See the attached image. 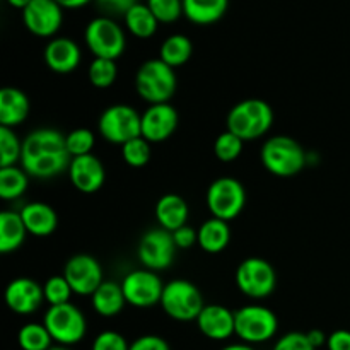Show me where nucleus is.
Wrapping results in <instances>:
<instances>
[{"instance_id":"nucleus-18","label":"nucleus","mask_w":350,"mask_h":350,"mask_svg":"<svg viewBox=\"0 0 350 350\" xmlns=\"http://www.w3.org/2000/svg\"><path fill=\"white\" fill-rule=\"evenodd\" d=\"M68 178L81 193H96L105 185V166L92 154L72 157L70 166H68Z\"/></svg>"},{"instance_id":"nucleus-6","label":"nucleus","mask_w":350,"mask_h":350,"mask_svg":"<svg viewBox=\"0 0 350 350\" xmlns=\"http://www.w3.org/2000/svg\"><path fill=\"white\" fill-rule=\"evenodd\" d=\"M161 306L164 313L176 321H197L205 308L204 296L195 284L176 279L164 286Z\"/></svg>"},{"instance_id":"nucleus-47","label":"nucleus","mask_w":350,"mask_h":350,"mask_svg":"<svg viewBox=\"0 0 350 350\" xmlns=\"http://www.w3.org/2000/svg\"><path fill=\"white\" fill-rule=\"evenodd\" d=\"M29 2L31 0H7V3H9V5H12L14 9H21V10L26 9V7L29 5Z\"/></svg>"},{"instance_id":"nucleus-24","label":"nucleus","mask_w":350,"mask_h":350,"mask_svg":"<svg viewBox=\"0 0 350 350\" xmlns=\"http://www.w3.org/2000/svg\"><path fill=\"white\" fill-rule=\"evenodd\" d=\"M91 303L99 317L113 318L120 314L126 304L122 284H116L113 280H105L98 287V291L91 296Z\"/></svg>"},{"instance_id":"nucleus-7","label":"nucleus","mask_w":350,"mask_h":350,"mask_svg":"<svg viewBox=\"0 0 350 350\" xmlns=\"http://www.w3.org/2000/svg\"><path fill=\"white\" fill-rule=\"evenodd\" d=\"M236 337L245 344H263L275 337L279 320L275 313L262 304H248L234 311Z\"/></svg>"},{"instance_id":"nucleus-10","label":"nucleus","mask_w":350,"mask_h":350,"mask_svg":"<svg viewBox=\"0 0 350 350\" xmlns=\"http://www.w3.org/2000/svg\"><path fill=\"white\" fill-rule=\"evenodd\" d=\"M205 200L212 217L229 222L238 217L245 208L246 190L236 178L222 176L212 181Z\"/></svg>"},{"instance_id":"nucleus-21","label":"nucleus","mask_w":350,"mask_h":350,"mask_svg":"<svg viewBox=\"0 0 350 350\" xmlns=\"http://www.w3.org/2000/svg\"><path fill=\"white\" fill-rule=\"evenodd\" d=\"M19 214L29 234L38 236V238H46L57 231V211L44 202H31V204L24 205Z\"/></svg>"},{"instance_id":"nucleus-15","label":"nucleus","mask_w":350,"mask_h":350,"mask_svg":"<svg viewBox=\"0 0 350 350\" xmlns=\"http://www.w3.org/2000/svg\"><path fill=\"white\" fill-rule=\"evenodd\" d=\"M64 277L70 284L74 294L79 296H92L101 286L103 269L98 260L91 255H74L65 263Z\"/></svg>"},{"instance_id":"nucleus-25","label":"nucleus","mask_w":350,"mask_h":350,"mask_svg":"<svg viewBox=\"0 0 350 350\" xmlns=\"http://www.w3.org/2000/svg\"><path fill=\"white\" fill-rule=\"evenodd\" d=\"M229 0H183V14L190 23L208 26L224 17Z\"/></svg>"},{"instance_id":"nucleus-1","label":"nucleus","mask_w":350,"mask_h":350,"mask_svg":"<svg viewBox=\"0 0 350 350\" xmlns=\"http://www.w3.org/2000/svg\"><path fill=\"white\" fill-rule=\"evenodd\" d=\"M72 156L68 154L65 135L53 129L33 130L23 140L21 167L29 176L50 180L68 170Z\"/></svg>"},{"instance_id":"nucleus-39","label":"nucleus","mask_w":350,"mask_h":350,"mask_svg":"<svg viewBox=\"0 0 350 350\" xmlns=\"http://www.w3.org/2000/svg\"><path fill=\"white\" fill-rule=\"evenodd\" d=\"M92 350H130L129 342L122 334L113 330L101 332L92 342Z\"/></svg>"},{"instance_id":"nucleus-44","label":"nucleus","mask_w":350,"mask_h":350,"mask_svg":"<svg viewBox=\"0 0 350 350\" xmlns=\"http://www.w3.org/2000/svg\"><path fill=\"white\" fill-rule=\"evenodd\" d=\"M328 350H350V332L335 330L328 335L327 340Z\"/></svg>"},{"instance_id":"nucleus-48","label":"nucleus","mask_w":350,"mask_h":350,"mask_svg":"<svg viewBox=\"0 0 350 350\" xmlns=\"http://www.w3.org/2000/svg\"><path fill=\"white\" fill-rule=\"evenodd\" d=\"M221 350H255L252 347V345L250 344H245V342H243V344H231V345H226V347H222Z\"/></svg>"},{"instance_id":"nucleus-23","label":"nucleus","mask_w":350,"mask_h":350,"mask_svg":"<svg viewBox=\"0 0 350 350\" xmlns=\"http://www.w3.org/2000/svg\"><path fill=\"white\" fill-rule=\"evenodd\" d=\"M190 208L183 197L176 193H167L157 200L156 204V217L157 222L166 231L174 232L176 229L187 226Z\"/></svg>"},{"instance_id":"nucleus-22","label":"nucleus","mask_w":350,"mask_h":350,"mask_svg":"<svg viewBox=\"0 0 350 350\" xmlns=\"http://www.w3.org/2000/svg\"><path fill=\"white\" fill-rule=\"evenodd\" d=\"M29 99L21 89L3 88L0 91V125L7 129L21 125L29 115Z\"/></svg>"},{"instance_id":"nucleus-9","label":"nucleus","mask_w":350,"mask_h":350,"mask_svg":"<svg viewBox=\"0 0 350 350\" xmlns=\"http://www.w3.org/2000/svg\"><path fill=\"white\" fill-rule=\"evenodd\" d=\"M98 130L105 140L123 146L142 137V115L129 105H113L99 116Z\"/></svg>"},{"instance_id":"nucleus-27","label":"nucleus","mask_w":350,"mask_h":350,"mask_svg":"<svg viewBox=\"0 0 350 350\" xmlns=\"http://www.w3.org/2000/svg\"><path fill=\"white\" fill-rule=\"evenodd\" d=\"M229 241H231V229L228 222L221 219H208L198 229V246L212 255L224 252Z\"/></svg>"},{"instance_id":"nucleus-41","label":"nucleus","mask_w":350,"mask_h":350,"mask_svg":"<svg viewBox=\"0 0 350 350\" xmlns=\"http://www.w3.org/2000/svg\"><path fill=\"white\" fill-rule=\"evenodd\" d=\"M96 3H98L99 9H101L108 17H125V14L139 2H137V0H96Z\"/></svg>"},{"instance_id":"nucleus-31","label":"nucleus","mask_w":350,"mask_h":350,"mask_svg":"<svg viewBox=\"0 0 350 350\" xmlns=\"http://www.w3.org/2000/svg\"><path fill=\"white\" fill-rule=\"evenodd\" d=\"M17 342L23 350H50L53 338L44 325L27 323L17 334Z\"/></svg>"},{"instance_id":"nucleus-45","label":"nucleus","mask_w":350,"mask_h":350,"mask_svg":"<svg viewBox=\"0 0 350 350\" xmlns=\"http://www.w3.org/2000/svg\"><path fill=\"white\" fill-rule=\"evenodd\" d=\"M306 335H308V340L311 342V345H313L314 349H320V347H323V345H327L328 337L325 335L323 330H318V328H314V330L308 332Z\"/></svg>"},{"instance_id":"nucleus-16","label":"nucleus","mask_w":350,"mask_h":350,"mask_svg":"<svg viewBox=\"0 0 350 350\" xmlns=\"http://www.w3.org/2000/svg\"><path fill=\"white\" fill-rule=\"evenodd\" d=\"M178 123L180 116L170 103L150 105L142 115V137L150 144L164 142L176 132Z\"/></svg>"},{"instance_id":"nucleus-26","label":"nucleus","mask_w":350,"mask_h":350,"mask_svg":"<svg viewBox=\"0 0 350 350\" xmlns=\"http://www.w3.org/2000/svg\"><path fill=\"white\" fill-rule=\"evenodd\" d=\"M26 234L27 229L19 212H0V253L7 255L19 250L26 239Z\"/></svg>"},{"instance_id":"nucleus-14","label":"nucleus","mask_w":350,"mask_h":350,"mask_svg":"<svg viewBox=\"0 0 350 350\" xmlns=\"http://www.w3.org/2000/svg\"><path fill=\"white\" fill-rule=\"evenodd\" d=\"M23 23L34 36L51 38L64 23V9L57 0H31L23 10Z\"/></svg>"},{"instance_id":"nucleus-46","label":"nucleus","mask_w":350,"mask_h":350,"mask_svg":"<svg viewBox=\"0 0 350 350\" xmlns=\"http://www.w3.org/2000/svg\"><path fill=\"white\" fill-rule=\"evenodd\" d=\"M57 2L60 3L62 9H81L92 0H57Z\"/></svg>"},{"instance_id":"nucleus-34","label":"nucleus","mask_w":350,"mask_h":350,"mask_svg":"<svg viewBox=\"0 0 350 350\" xmlns=\"http://www.w3.org/2000/svg\"><path fill=\"white\" fill-rule=\"evenodd\" d=\"M122 156L129 166L144 167L150 161V156H152L150 142L147 139H144V137H137V139L123 144Z\"/></svg>"},{"instance_id":"nucleus-11","label":"nucleus","mask_w":350,"mask_h":350,"mask_svg":"<svg viewBox=\"0 0 350 350\" xmlns=\"http://www.w3.org/2000/svg\"><path fill=\"white\" fill-rule=\"evenodd\" d=\"M236 286L252 299L269 297L277 286L275 269L267 260L258 256L246 258L236 270Z\"/></svg>"},{"instance_id":"nucleus-32","label":"nucleus","mask_w":350,"mask_h":350,"mask_svg":"<svg viewBox=\"0 0 350 350\" xmlns=\"http://www.w3.org/2000/svg\"><path fill=\"white\" fill-rule=\"evenodd\" d=\"M116 75H118V68H116L115 60H109V58H94L91 62V65H89V82L98 89H106L115 84Z\"/></svg>"},{"instance_id":"nucleus-19","label":"nucleus","mask_w":350,"mask_h":350,"mask_svg":"<svg viewBox=\"0 0 350 350\" xmlns=\"http://www.w3.org/2000/svg\"><path fill=\"white\" fill-rule=\"evenodd\" d=\"M197 327L211 340H228L236 335L234 313L221 304H207L198 314Z\"/></svg>"},{"instance_id":"nucleus-12","label":"nucleus","mask_w":350,"mask_h":350,"mask_svg":"<svg viewBox=\"0 0 350 350\" xmlns=\"http://www.w3.org/2000/svg\"><path fill=\"white\" fill-rule=\"evenodd\" d=\"M176 243L173 239V232L163 228H156L147 231L140 238L137 246V255L140 263L147 270H166L173 265L174 253H176Z\"/></svg>"},{"instance_id":"nucleus-33","label":"nucleus","mask_w":350,"mask_h":350,"mask_svg":"<svg viewBox=\"0 0 350 350\" xmlns=\"http://www.w3.org/2000/svg\"><path fill=\"white\" fill-rule=\"evenodd\" d=\"M21 154H23V142L17 139L14 129L0 126V167L16 166L21 163Z\"/></svg>"},{"instance_id":"nucleus-37","label":"nucleus","mask_w":350,"mask_h":350,"mask_svg":"<svg viewBox=\"0 0 350 350\" xmlns=\"http://www.w3.org/2000/svg\"><path fill=\"white\" fill-rule=\"evenodd\" d=\"M147 5L152 10L159 24H173L183 14V0H147Z\"/></svg>"},{"instance_id":"nucleus-49","label":"nucleus","mask_w":350,"mask_h":350,"mask_svg":"<svg viewBox=\"0 0 350 350\" xmlns=\"http://www.w3.org/2000/svg\"><path fill=\"white\" fill-rule=\"evenodd\" d=\"M50 350H70V349L65 347V345H55V347H51Z\"/></svg>"},{"instance_id":"nucleus-20","label":"nucleus","mask_w":350,"mask_h":350,"mask_svg":"<svg viewBox=\"0 0 350 350\" xmlns=\"http://www.w3.org/2000/svg\"><path fill=\"white\" fill-rule=\"evenodd\" d=\"M81 48L70 38H53L44 46V64L57 74H70L81 64Z\"/></svg>"},{"instance_id":"nucleus-43","label":"nucleus","mask_w":350,"mask_h":350,"mask_svg":"<svg viewBox=\"0 0 350 350\" xmlns=\"http://www.w3.org/2000/svg\"><path fill=\"white\" fill-rule=\"evenodd\" d=\"M130 350H171L170 344L157 335H144L130 344Z\"/></svg>"},{"instance_id":"nucleus-40","label":"nucleus","mask_w":350,"mask_h":350,"mask_svg":"<svg viewBox=\"0 0 350 350\" xmlns=\"http://www.w3.org/2000/svg\"><path fill=\"white\" fill-rule=\"evenodd\" d=\"M272 350H317L311 345V342L308 340L306 334H301V332H291L286 334L284 337H280L275 342Z\"/></svg>"},{"instance_id":"nucleus-28","label":"nucleus","mask_w":350,"mask_h":350,"mask_svg":"<svg viewBox=\"0 0 350 350\" xmlns=\"http://www.w3.org/2000/svg\"><path fill=\"white\" fill-rule=\"evenodd\" d=\"M123 21H125V26L129 29V33L133 34L135 38H140V40H147V38L154 36L157 31V26H159V21L156 19V16L149 9V5L140 2L135 3L125 14Z\"/></svg>"},{"instance_id":"nucleus-29","label":"nucleus","mask_w":350,"mask_h":350,"mask_svg":"<svg viewBox=\"0 0 350 350\" xmlns=\"http://www.w3.org/2000/svg\"><path fill=\"white\" fill-rule=\"evenodd\" d=\"M191 55H193V43L185 34H171L159 48V58L173 68L187 64Z\"/></svg>"},{"instance_id":"nucleus-4","label":"nucleus","mask_w":350,"mask_h":350,"mask_svg":"<svg viewBox=\"0 0 350 350\" xmlns=\"http://www.w3.org/2000/svg\"><path fill=\"white\" fill-rule=\"evenodd\" d=\"M178 79L174 68L164 64L161 58L144 62L135 75V89L140 98L149 105L170 103L176 92Z\"/></svg>"},{"instance_id":"nucleus-5","label":"nucleus","mask_w":350,"mask_h":350,"mask_svg":"<svg viewBox=\"0 0 350 350\" xmlns=\"http://www.w3.org/2000/svg\"><path fill=\"white\" fill-rule=\"evenodd\" d=\"M85 46L94 58H109L116 60L125 53L126 36L122 26L113 17L99 16L85 26Z\"/></svg>"},{"instance_id":"nucleus-35","label":"nucleus","mask_w":350,"mask_h":350,"mask_svg":"<svg viewBox=\"0 0 350 350\" xmlns=\"http://www.w3.org/2000/svg\"><path fill=\"white\" fill-rule=\"evenodd\" d=\"M243 144H245V140L239 139L238 135H234L229 130H226L214 142L215 157L219 161H222V163H232V161H236L241 156Z\"/></svg>"},{"instance_id":"nucleus-3","label":"nucleus","mask_w":350,"mask_h":350,"mask_svg":"<svg viewBox=\"0 0 350 350\" xmlns=\"http://www.w3.org/2000/svg\"><path fill=\"white\" fill-rule=\"evenodd\" d=\"M273 123V109L263 99H245L232 106L226 125L229 132L243 140H256L265 135Z\"/></svg>"},{"instance_id":"nucleus-17","label":"nucleus","mask_w":350,"mask_h":350,"mask_svg":"<svg viewBox=\"0 0 350 350\" xmlns=\"http://www.w3.org/2000/svg\"><path fill=\"white\" fill-rule=\"evenodd\" d=\"M44 301L43 286L27 277L14 279L5 289V303L16 314H33L41 308Z\"/></svg>"},{"instance_id":"nucleus-38","label":"nucleus","mask_w":350,"mask_h":350,"mask_svg":"<svg viewBox=\"0 0 350 350\" xmlns=\"http://www.w3.org/2000/svg\"><path fill=\"white\" fill-rule=\"evenodd\" d=\"M65 142H67L68 154L72 157L88 156V154H91L92 147H94L96 137L92 133V130L75 129L68 135H65Z\"/></svg>"},{"instance_id":"nucleus-42","label":"nucleus","mask_w":350,"mask_h":350,"mask_svg":"<svg viewBox=\"0 0 350 350\" xmlns=\"http://www.w3.org/2000/svg\"><path fill=\"white\" fill-rule=\"evenodd\" d=\"M173 239L178 250H190L191 246L198 245V229L183 226L173 232Z\"/></svg>"},{"instance_id":"nucleus-36","label":"nucleus","mask_w":350,"mask_h":350,"mask_svg":"<svg viewBox=\"0 0 350 350\" xmlns=\"http://www.w3.org/2000/svg\"><path fill=\"white\" fill-rule=\"evenodd\" d=\"M43 294L44 301L50 303V306H60V304L70 303L74 291L64 275H53L43 284Z\"/></svg>"},{"instance_id":"nucleus-8","label":"nucleus","mask_w":350,"mask_h":350,"mask_svg":"<svg viewBox=\"0 0 350 350\" xmlns=\"http://www.w3.org/2000/svg\"><path fill=\"white\" fill-rule=\"evenodd\" d=\"M43 325L50 332L51 338L58 345H65V347L79 344L88 332L85 317L72 303L48 308L43 318Z\"/></svg>"},{"instance_id":"nucleus-2","label":"nucleus","mask_w":350,"mask_h":350,"mask_svg":"<svg viewBox=\"0 0 350 350\" xmlns=\"http://www.w3.org/2000/svg\"><path fill=\"white\" fill-rule=\"evenodd\" d=\"M260 159L269 173L279 178L296 176L306 166V152L296 139L287 135H273L265 140Z\"/></svg>"},{"instance_id":"nucleus-13","label":"nucleus","mask_w":350,"mask_h":350,"mask_svg":"<svg viewBox=\"0 0 350 350\" xmlns=\"http://www.w3.org/2000/svg\"><path fill=\"white\" fill-rule=\"evenodd\" d=\"M122 289L129 304L135 308H150L161 304L164 284L152 270H133L123 279Z\"/></svg>"},{"instance_id":"nucleus-30","label":"nucleus","mask_w":350,"mask_h":350,"mask_svg":"<svg viewBox=\"0 0 350 350\" xmlns=\"http://www.w3.org/2000/svg\"><path fill=\"white\" fill-rule=\"evenodd\" d=\"M29 185V174L17 166L0 167V197L3 200H16Z\"/></svg>"}]
</instances>
